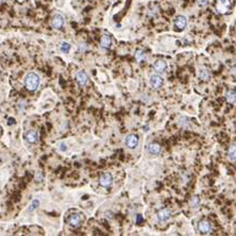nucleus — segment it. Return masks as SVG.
Returning <instances> with one entry per match:
<instances>
[{
  "label": "nucleus",
  "mask_w": 236,
  "mask_h": 236,
  "mask_svg": "<svg viewBox=\"0 0 236 236\" xmlns=\"http://www.w3.org/2000/svg\"><path fill=\"white\" fill-rule=\"evenodd\" d=\"M39 83H41L39 77L34 73H28L24 78V86L27 87L28 90H31V92H34L38 88Z\"/></svg>",
  "instance_id": "nucleus-1"
},
{
  "label": "nucleus",
  "mask_w": 236,
  "mask_h": 236,
  "mask_svg": "<svg viewBox=\"0 0 236 236\" xmlns=\"http://www.w3.org/2000/svg\"><path fill=\"white\" fill-rule=\"evenodd\" d=\"M216 10L220 14H224L230 10L231 7V2L230 0H216Z\"/></svg>",
  "instance_id": "nucleus-2"
},
{
  "label": "nucleus",
  "mask_w": 236,
  "mask_h": 236,
  "mask_svg": "<svg viewBox=\"0 0 236 236\" xmlns=\"http://www.w3.org/2000/svg\"><path fill=\"white\" fill-rule=\"evenodd\" d=\"M163 82H164V81H163V79H162L161 75H151L150 84H151V86H152L153 88H160L162 85H163Z\"/></svg>",
  "instance_id": "nucleus-3"
},
{
  "label": "nucleus",
  "mask_w": 236,
  "mask_h": 236,
  "mask_svg": "<svg viewBox=\"0 0 236 236\" xmlns=\"http://www.w3.org/2000/svg\"><path fill=\"white\" fill-rule=\"evenodd\" d=\"M64 24H65V19H64V17L62 16V15L58 14L52 18L51 24H52V27L55 28V29H61V28L64 26Z\"/></svg>",
  "instance_id": "nucleus-4"
},
{
  "label": "nucleus",
  "mask_w": 236,
  "mask_h": 236,
  "mask_svg": "<svg viewBox=\"0 0 236 236\" xmlns=\"http://www.w3.org/2000/svg\"><path fill=\"white\" fill-rule=\"evenodd\" d=\"M112 182H113V178L109 173H104V175H102L99 180V184L101 185L102 187H109V185L112 184Z\"/></svg>",
  "instance_id": "nucleus-5"
},
{
  "label": "nucleus",
  "mask_w": 236,
  "mask_h": 236,
  "mask_svg": "<svg viewBox=\"0 0 236 236\" xmlns=\"http://www.w3.org/2000/svg\"><path fill=\"white\" fill-rule=\"evenodd\" d=\"M81 221H82V216L79 214H73L69 217L68 222L73 228H78L79 226L81 224Z\"/></svg>",
  "instance_id": "nucleus-6"
},
{
  "label": "nucleus",
  "mask_w": 236,
  "mask_h": 236,
  "mask_svg": "<svg viewBox=\"0 0 236 236\" xmlns=\"http://www.w3.org/2000/svg\"><path fill=\"white\" fill-rule=\"evenodd\" d=\"M138 144V138H137L136 135H134V134H130L128 135L127 138H126V145H127L129 148L133 149L137 146Z\"/></svg>",
  "instance_id": "nucleus-7"
},
{
  "label": "nucleus",
  "mask_w": 236,
  "mask_h": 236,
  "mask_svg": "<svg viewBox=\"0 0 236 236\" xmlns=\"http://www.w3.org/2000/svg\"><path fill=\"white\" fill-rule=\"evenodd\" d=\"M198 230L201 232L202 234H207L209 233V231L212 230V226L209 221H205V220H202L198 223Z\"/></svg>",
  "instance_id": "nucleus-8"
},
{
  "label": "nucleus",
  "mask_w": 236,
  "mask_h": 236,
  "mask_svg": "<svg viewBox=\"0 0 236 236\" xmlns=\"http://www.w3.org/2000/svg\"><path fill=\"white\" fill-rule=\"evenodd\" d=\"M186 24H187V19H186V17L180 15V16H178V17L175 18V26L178 30H183L186 27Z\"/></svg>",
  "instance_id": "nucleus-9"
},
{
  "label": "nucleus",
  "mask_w": 236,
  "mask_h": 236,
  "mask_svg": "<svg viewBox=\"0 0 236 236\" xmlns=\"http://www.w3.org/2000/svg\"><path fill=\"white\" fill-rule=\"evenodd\" d=\"M171 217V212L170 209H162L160 212L158 213V219L160 221H166Z\"/></svg>",
  "instance_id": "nucleus-10"
},
{
  "label": "nucleus",
  "mask_w": 236,
  "mask_h": 236,
  "mask_svg": "<svg viewBox=\"0 0 236 236\" xmlns=\"http://www.w3.org/2000/svg\"><path fill=\"white\" fill-rule=\"evenodd\" d=\"M26 138H27L28 143H30V144H35V143H37V141H38V134H37V132L34 131V130H30V131L27 132V134H26Z\"/></svg>",
  "instance_id": "nucleus-11"
},
{
  "label": "nucleus",
  "mask_w": 236,
  "mask_h": 236,
  "mask_svg": "<svg viewBox=\"0 0 236 236\" xmlns=\"http://www.w3.org/2000/svg\"><path fill=\"white\" fill-rule=\"evenodd\" d=\"M75 81L79 83V85H85L88 81L87 75H86L84 71H79L77 75H75Z\"/></svg>",
  "instance_id": "nucleus-12"
},
{
  "label": "nucleus",
  "mask_w": 236,
  "mask_h": 236,
  "mask_svg": "<svg viewBox=\"0 0 236 236\" xmlns=\"http://www.w3.org/2000/svg\"><path fill=\"white\" fill-rule=\"evenodd\" d=\"M166 67H167V64H166V62H164L163 60H158V61H156L155 63L153 64L154 70H155L156 73H164Z\"/></svg>",
  "instance_id": "nucleus-13"
},
{
  "label": "nucleus",
  "mask_w": 236,
  "mask_h": 236,
  "mask_svg": "<svg viewBox=\"0 0 236 236\" xmlns=\"http://www.w3.org/2000/svg\"><path fill=\"white\" fill-rule=\"evenodd\" d=\"M111 44H112V39H111V37L107 34L103 35V36L101 37V39H100V45H101V47L104 49H109V47H111Z\"/></svg>",
  "instance_id": "nucleus-14"
},
{
  "label": "nucleus",
  "mask_w": 236,
  "mask_h": 236,
  "mask_svg": "<svg viewBox=\"0 0 236 236\" xmlns=\"http://www.w3.org/2000/svg\"><path fill=\"white\" fill-rule=\"evenodd\" d=\"M148 150H149V152H150L151 154H158V153H160V151H161V147H160V145H158V144L153 143V144L149 145Z\"/></svg>",
  "instance_id": "nucleus-15"
},
{
  "label": "nucleus",
  "mask_w": 236,
  "mask_h": 236,
  "mask_svg": "<svg viewBox=\"0 0 236 236\" xmlns=\"http://www.w3.org/2000/svg\"><path fill=\"white\" fill-rule=\"evenodd\" d=\"M226 101L229 103H235L236 102V92L235 90H229L226 92Z\"/></svg>",
  "instance_id": "nucleus-16"
},
{
  "label": "nucleus",
  "mask_w": 236,
  "mask_h": 236,
  "mask_svg": "<svg viewBox=\"0 0 236 236\" xmlns=\"http://www.w3.org/2000/svg\"><path fill=\"white\" fill-rule=\"evenodd\" d=\"M228 155L231 161H236V146H231L229 148V152Z\"/></svg>",
  "instance_id": "nucleus-17"
},
{
  "label": "nucleus",
  "mask_w": 236,
  "mask_h": 236,
  "mask_svg": "<svg viewBox=\"0 0 236 236\" xmlns=\"http://www.w3.org/2000/svg\"><path fill=\"white\" fill-rule=\"evenodd\" d=\"M69 49H70V45L68 44V43H65V41H64V43H62L61 44V50L63 52H68L69 51Z\"/></svg>",
  "instance_id": "nucleus-18"
},
{
  "label": "nucleus",
  "mask_w": 236,
  "mask_h": 236,
  "mask_svg": "<svg viewBox=\"0 0 236 236\" xmlns=\"http://www.w3.org/2000/svg\"><path fill=\"white\" fill-rule=\"evenodd\" d=\"M198 205H199V198L197 197H194L192 199V201H190V206L192 207H195V209H197Z\"/></svg>",
  "instance_id": "nucleus-19"
},
{
  "label": "nucleus",
  "mask_w": 236,
  "mask_h": 236,
  "mask_svg": "<svg viewBox=\"0 0 236 236\" xmlns=\"http://www.w3.org/2000/svg\"><path fill=\"white\" fill-rule=\"evenodd\" d=\"M200 77H201L203 80H207V79L209 78V71H207L206 69H203V70H201V73H200Z\"/></svg>",
  "instance_id": "nucleus-20"
},
{
  "label": "nucleus",
  "mask_w": 236,
  "mask_h": 236,
  "mask_svg": "<svg viewBox=\"0 0 236 236\" xmlns=\"http://www.w3.org/2000/svg\"><path fill=\"white\" fill-rule=\"evenodd\" d=\"M135 56H136L137 61H141V60L144 58V52L141 51V50H138V51L136 52V54H135Z\"/></svg>",
  "instance_id": "nucleus-21"
},
{
  "label": "nucleus",
  "mask_w": 236,
  "mask_h": 236,
  "mask_svg": "<svg viewBox=\"0 0 236 236\" xmlns=\"http://www.w3.org/2000/svg\"><path fill=\"white\" fill-rule=\"evenodd\" d=\"M39 204V202L37 201V200H34V201H33V203H32V205H31V207H30V211H33V209H35V207H37V205Z\"/></svg>",
  "instance_id": "nucleus-22"
},
{
  "label": "nucleus",
  "mask_w": 236,
  "mask_h": 236,
  "mask_svg": "<svg viewBox=\"0 0 236 236\" xmlns=\"http://www.w3.org/2000/svg\"><path fill=\"white\" fill-rule=\"evenodd\" d=\"M198 4L200 7H205L207 4V0H198Z\"/></svg>",
  "instance_id": "nucleus-23"
},
{
  "label": "nucleus",
  "mask_w": 236,
  "mask_h": 236,
  "mask_svg": "<svg viewBox=\"0 0 236 236\" xmlns=\"http://www.w3.org/2000/svg\"><path fill=\"white\" fill-rule=\"evenodd\" d=\"M60 150L65 151L66 150V145L65 144H60Z\"/></svg>",
  "instance_id": "nucleus-24"
}]
</instances>
